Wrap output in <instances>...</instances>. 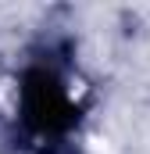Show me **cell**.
Returning a JSON list of instances; mask_svg holds the SVG:
<instances>
[{
    "mask_svg": "<svg viewBox=\"0 0 150 154\" xmlns=\"http://www.w3.org/2000/svg\"><path fill=\"white\" fill-rule=\"evenodd\" d=\"M22 111H25V122L43 133V136H54V133H64L75 122V108L72 97L64 93V86L50 72H29L25 75V86H22Z\"/></svg>",
    "mask_w": 150,
    "mask_h": 154,
    "instance_id": "obj_1",
    "label": "cell"
}]
</instances>
